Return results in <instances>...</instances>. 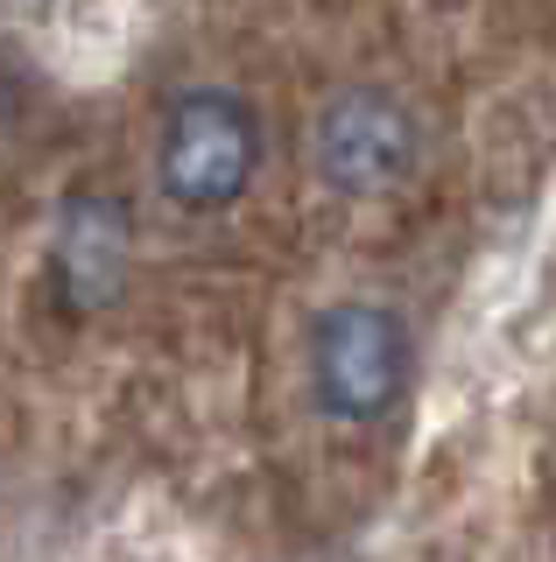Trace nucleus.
I'll return each instance as SVG.
<instances>
[{"mask_svg": "<svg viewBox=\"0 0 556 562\" xmlns=\"http://www.w3.org/2000/svg\"><path fill=\"white\" fill-rule=\"evenodd\" d=\"M303 155L310 176L345 204L394 198L423 169V113H415L409 92H394L380 78H345L318 99Z\"/></svg>", "mask_w": 556, "mask_h": 562, "instance_id": "obj_3", "label": "nucleus"}, {"mask_svg": "<svg viewBox=\"0 0 556 562\" xmlns=\"http://www.w3.org/2000/svg\"><path fill=\"white\" fill-rule=\"evenodd\" d=\"M268 169V113L240 85H184L155 113L148 176L169 211L184 218H225L254 198Z\"/></svg>", "mask_w": 556, "mask_h": 562, "instance_id": "obj_1", "label": "nucleus"}, {"mask_svg": "<svg viewBox=\"0 0 556 562\" xmlns=\"http://www.w3.org/2000/svg\"><path fill=\"white\" fill-rule=\"evenodd\" d=\"M134 246H142L134 204L113 183H71L49 211V239H43L49 295L71 316L113 310L134 281Z\"/></svg>", "mask_w": 556, "mask_h": 562, "instance_id": "obj_4", "label": "nucleus"}, {"mask_svg": "<svg viewBox=\"0 0 556 562\" xmlns=\"http://www.w3.org/2000/svg\"><path fill=\"white\" fill-rule=\"evenodd\" d=\"M415 386V330L380 295H332L303 324V394L332 429H380Z\"/></svg>", "mask_w": 556, "mask_h": 562, "instance_id": "obj_2", "label": "nucleus"}]
</instances>
